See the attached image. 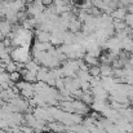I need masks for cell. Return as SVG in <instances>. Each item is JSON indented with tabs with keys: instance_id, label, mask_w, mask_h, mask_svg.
Returning <instances> with one entry per match:
<instances>
[{
	"instance_id": "1",
	"label": "cell",
	"mask_w": 133,
	"mask_h": 133,
	"mask_svg": "<svg viewBox=\"0 0 133 133\" xmlns=\"http://www.w3.org/2000/svg\"><path fill=\"white\" fill-rule=\"evenodd\" d=\"M112 18L114 19H124L125 16H127V8L124 6H116L114 10H112Z\"/></svg>"
},
{
	"instance_id": "2",
	"label": "cell",
	"mask_w": 133,
	"mask_h": 133,
	"mask_svg": "<svg viewBox=\"0 0 133 133\" xmlns=\"http://www.w3.org/2000/svg\"><path fill=\"white\" fill-rule=\"evenodd\" d=\"M0 30H1V32L4 34V36H6V35H9L10 32H12V23L9 22V21H3V22H0Z\"/></svg>"
},
{
	"instance_id": "3",
	"label": "cell",
	"mask_w": 133,
	"mask_h": 133,
	"mask_svg": "<svg viewBox=\"0 0 133 133\" xmlns=\"http://www.w3.org/2000/svg\"><path fill=\"white\" fill-rule=\"evenodd\" d=\"M84 62H85L88 66H96V65L98 63V59H97V57H94V56L87 53V56H84Z\"/></svg>"
},
{
	"instance_id": "4",
	"label": "cell",
	"mask_w": 133,
	"mask_h": 133,
	"mask_svg": "<svg viewBox=\"0 0 133 133\" xmlns=\"http://www.w3.org/2000/svg\"><path fill=\"white\" fill-rule=\"evenodd\" d=\"M124 21H125V23H127V26L128 27H131L133 29V13H127V16H125V18H124Z\"/></svg>"
},
{
	"instance_id": "5",
	"label": "cell",
	"mask_w": 133,
	"mask_h": 133,
	"mask_svg": "<svg viewBox=\"0 0 133 133\" xmlns=\"http://www.w3.org/2000/svg\"><path fill=\"white\" fill-rule=\"evenodd\" d=\"M129 65H132L133 66V52L131 53V57H129Z\"/></svg>"
},
{
	"instance_id": "6",
	"label": "cell",
	"mask_w": 133,
	"mask_h": 133,
	"mask_svg": "<svg viewBox=\"0 0 133 133\" xmlns=\"http://www.w3.org/2000/svg\"><path fill=\"white\" fill-rule=\"evenodd\" d=\"M4 39V34L1 32V30H0V40H3Z\"/></svg>"
}]
</instances>
